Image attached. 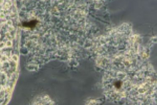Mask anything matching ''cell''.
Returning a JSON list of instances; mask_svg holds the SVG:
<instances>
[{"instance_id":"obj_1","label":"cell","mask_w":157,"mask_h":105,"mask_svg":"<svg viewBox=\"0 0 157 105\" xmlns=\"http://www.w3.org/2000/svg\"><path fill=\"white\" fill-rule=\"evenodd\" d=\"M36 23V21L35 20L31 21L25 23L24 24V26L26 27H29V28H33L34 27Z\"/></svg>"}]
</instances>
